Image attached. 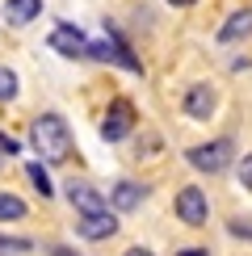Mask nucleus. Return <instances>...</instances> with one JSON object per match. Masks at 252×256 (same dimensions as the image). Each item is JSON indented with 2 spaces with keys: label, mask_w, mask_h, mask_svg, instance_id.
I'll return each instance as SVG.
<instances>
[{
  "label": "nucleus",
  "mask_w": 252,
  "mask_h": 256,
  "mask_svg": "<svg viewBox=\"0 0 252 256\" xmlns=\"http://www.w3.org/2000/svg\"><path fill=\"white\" fill-rule=\"evenodd\" d=\"M13 97H17V72L0 68V101H13Z\"/></svg>",
  "instance_id": "nucleus-15"
},
{
  "label": "nucleus",
  "mask_w": 252,
  "mask_h": 256,
  "mask_svg": "<svg viewBox=\"0 0 252 256\" xmlns=\"http://www.w3.org/2000/svg\"><path fill=\"white\" fill-rule=\"evenodd\" d=\"M122 256H156V252H147V248H126Z\"/></svg>",
  "instance_id": "nucleus-19"
},
{
  "label": "nucleus",
  "mask_w": 252,
  "mask_h": 256,
  "mask_svg": "<svg viewBox=\"0 0 252 256\" xmlns=\"http://www.w3.org/2000/svg\"><path fill=\"white\" fill-rule=\"evenodd\" d=\"M143 198H147V185H134V180H118L114 185V194H110V206L114 210H139L143 206Z\"/></svg>",
  "instance_id": "nucleus-9"
},
{
  "label": "nucleus",
  "mask_w": 252,
  "mask_h": 256,
  "mask_svg": "<svg viewBox=\"0 0 252 256\" xmlns=\"http://www.w3.org/2000/svg\"><path fill=\"white\" fill-rule=\"evenodd\" d=\"M185 160L198 168V172H210V176H218L223 168L236 160V143L231 138H210V143H198V147H189Z\"/></svg>",
  "instance_id": "nucleus-2"
},
{
  "label": "nucleus",
  "mask_w": 252,
  "mask_h": 256,
  "mask_svg": "<svg viewBox=\"0 0 252 256\" xmlns=\"http://www.w3.org/2000/svg\"><path fill=\"white\" fill-rule=\"evenodd\" d=\"M176 218H181L185 227H206L210 206H206V194L198 185H185L181 194H176Z\"/></svg>",
  "instance_id": "nucleus-4"
},
{
  "label": "nucleus",
  "mask_w": 252,
  "mask_h": 256,
  "mask_svg": "<svg viewBox=\"0 0 252 256\" xmlns=\"http://www.w3.org/2000/svg\"><path fill=\"white\" fill-rule=\"evenodd\" d=\"M26 176L34 180V189H38L42 198H50V194H55V185H50V176H46V168H42L38 160H34V164H26Z\"/></svg>",
  "instance_id": "nucleus-13"
},
{
  "label": "nucleus",
  "mask_w": 252,
  "mask_h": 256,
  "mask_svg": "<svg viewBox=\"0 0 252 256\" xmlns=\"http://www.w3.org/2000/svg\"><path fill=\"white\" fill-rule=\"evenodd\" d=\"M50 256H76V252H68V248H55V252H50Z\"/></svg>",
  "instance_id": "nucleus-22"
},
{
  "label": "nucleus",
  "mask_w": 252,
  "mask_h": 256,
  "mask_svg": "<svg viewBox=\"0 0 252 256\" xmlns=\"http://www.w3.org/2000/svg\"><path fill=\"white\" fill-rule=\"evenodd\" d=\"M240 185H244L248 194H252V152H248L244 160H240Z\"/></svg>",
  "instance_id": "nucleus-17"
},
{
  "label": "nucleus",
  "mask_w": 252,
  "mask_h": 256,
  "mask_svg": "<svg viewBox=\"0 0 252 256\" xmlns=\"http://www.w3.org/2000/svg\"><path fill=\"white\" fill-rule=\"evenodd\" d=\"M214 88H210V84H194V88L185 92V114L194 122H210V114H214Z\"/></svg>",
  "instance_id": "nucleus-7"
},
{
  "label": "nucleus",
  "mask_w": 252,
  "mask_h": 256,
  "mask_svg": "<svg viewBox=\"0 0 252 256\" xmlns=\"http://www.w3.org/2000/svg\"><path fill=\"white\" fill-rule=\"evenodd\" d=\"M26 218V202L17 194H0V222H21Z\"/></svg>",
  "instance_id": "nucleus-12"
},
{
  "label": "nucleus",
  "mask_w": 252,
  "mask_h": 256,
  "mask_svg": "<svg viewBox=\"0 0 252 256\" xmlns=\"http://www.w3.org/2000/svg\"><path fill=\"white\" fill-rule=\"evenodd\" d=\"M46 42H50V50H59V55H68V59H88V38H84L76 26H55Z\"/></svg>",
  "instance_id": "nucleus-5"
},
{
  "label": "nucleus",
  "mask_w": 252,
  "mask_h": 256,
  "mask_svg": "<svg viewBox=\"0 0 252 256\" xmlns=\"http://www.w3.org/2000/svg\"><path fill=\"white\" fill-rule=\"evenodd\" d=\"M42 13V0H4V17L8 26H30Z\"/></svg>",
  "instance_id": "nucleus-11"
},
{
  "label": "nucleus",
  "mask_w": 252,
  "mask_h": 256,
  "mask_svg": "<svg viewBox=\"0 0 252 256\" xmlns=\"http://www.w3.org/2000/svg\"><path fill=\"white\" fill-rule=\"evenodd\" d=\"M168 4H181V8H189V4H198V0H168Z\"/></svg>",
  "instance_id": "nucleus-21"
},
{
  "label": "nucleus",
  "mask_w": 252,
  "mask_h": 256,
  "mask_svg": "<svg viewBox=\"0 0 252 256\" xmlns=\"http://www.w3.org/2000/svg\"><path fill=\"white\" fill-rule=\"evenodd\" d=\"M130 130H134V105L126 97H118L110 110H105V118H101V138L105 143H122Z\"/></svg>",
  "instance_id": "nucleus-3"
},
{
  "label": "nucleus",
  "mask_w": 252,
  "mask_h": 256,
  "mask_svg": "<svg viewBox=\"0 0 252 256\" xmlns=\"http://www.w3.org/2000/svg\"><path fill=\"white\" fill-rule=\"evenodd\" d=\"M30 143H34V152L46 160V164H63V160L72 156V130H68V122H63L59 114H42V118H34V126H30Z\"/></svg>",
  "instance_id": "nucleus-1"
},
{
  "label": "nucleus",
  "mask_w": 252,
  "mask_h": 256,
  "mask_svg": "<svg viewBox=\"0 0 252 256\" xmlns=\"http://www.w3.org/2000/svg\"><path fill=\"white\" fill-rule=\"evenodd\" d=\"M34 252V244L30 240H8V236H0V256H30Z\"/></svg>",
  "instance_id": "nucleus-14"
},
{
  "label": "nucleus",
  "mask_w": 252,
  "mask_h": 256,
  "mask_svg": "<svg viewBox=\"0 0 252 256\" xmlns=\"http://www.w3.org/2000/svg\"><path fill=\"white\" fill-rule=\"evenodd\" d=\"M68 202L80 210V214H92V210H110V202H105L92 185H84V180H72V185H68Z\"/></svg>",
  "instance_id": "nucleus-8"
},
{
  "label": "nucleus",
  "mask_w": 252,
  "mask_h": 256,
  "mask_svg": "<svg viewBox=\"0 0 252 256\" xmlns=\"http://www.w3.org/2000/svg\"><path fill=\"white\" fill-rule=\"evenodd\" d=\"M252 34V8H240V13L227 17V26L218 30V42H240Z\"/></svg>",
  "instance_id": "nucleus-10"
},
{
  "label": "nucleus",
  "mask_w": 252,
  "mask_h": 256,
  "mask_svg": "<svg viewBox=\"0 0 252 256\" xmlns=\"http://www.w3.org/2000/svg\"><path fill=\"white\" fill-rule=\"evenodd\" d=\"M0 152H4V156H17V152H21V143H17L13 134H0Z\"/></svg>",
  "instance_id": "nucleus-18"
},
{
  "label": "nucleus",
  "mask_w": 252,
  "mask_h": 256,
  "mask_svg": "<svg viewBox=\"0 0 252 256\" xmlns=\"http://www.w3.org/2000/svg\"><path fill=\"white\" fill-rule=\"evenodd\" d=\"M181 256H206V248H185Z\"/></svg>",
  "instance_id": "nucleus-20"
},
{
  "label": "nucleus",
  "mask_w": 252,
  "mask_h": 256,
  "mask_svg": "<svg viewBox=\"0 0 252 256\" xmlns=\"http://www.w3.org/2000/svg\"><path fill=\"white\" fill-rule=\"evenodd\" d=\"M227 231H231L236 240H252V218H248V214H244V218H231Z\"/></svg>",
  "instance_id": "nucleus-16"
},
{
  "label": "nucleus",
  "mask_w": 252,
  "mask_h": 256,
  "mask_svg": "<svg viewBox=\"0 0 252 256\" xmlns=\"http://www.w3.org/2000/svg\"><path fill=\"white\" fill-rule=\"evenodd\" d=\"M76 231H80V240H110L114 231H118V218H114V210H92V214H80L76 222Z\"/></svg>",
  "instance_id": "nucleus-6"
}]
</instances>
